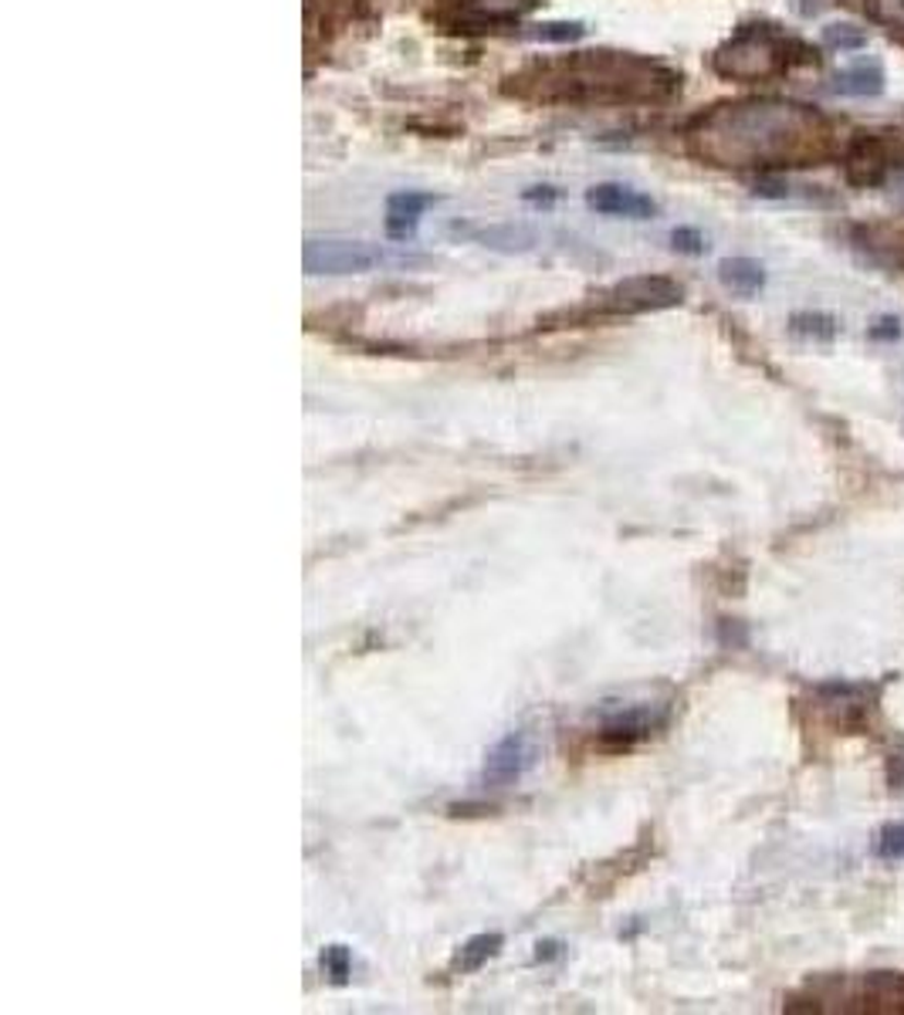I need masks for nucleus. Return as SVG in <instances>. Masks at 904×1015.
Returning <instances> with one entry per match:
<instances>
[{
  "mask_svg": "<svg viewBox=\"0 0 904 1015\" xmlns=\"http://www.w3.org/2000/svg\"><path fill=\"white\" fill-rule=\"evenodd\" d=\"M694 150L718 166H810L830 153V126L810 105L749 98L698 119Z\"/></svg>",
  "mask_w": 904,
  "mask_h": 1015,
  "instance_id": "nucleus-1",
  "label": "nucleus"
},
{
  "mask_svg": "<svg viewBox=\"0 0 904 1015\" xmlns=\"http://www.w3.org/2000/svg\"><path fill=\"white\" fill-rule=\"evenodd\" d=\"M799 61H817V55L776 24H749L715 55V68L728 79H770Z\"/></svg>",
  "mask_w": 904,
  "mask_h": 1015,
  "instance_id": "nucleus-2",
  "label": "nucleus"
},
{
  "mask_svg": "<svg viewBox=\"0 0 904 1015\" xmlns=\"http://www.w3.org/2000/svg\"><path fill=\"white\" fill-rule=\"evenodd\" d=\"M881 687L864 681H826L817 687V705L837 734H867L878 715Z\"/></svg>",
  "mask_w": 904,
  "mask_h": 1015,
  "instance_id": "nucleus-3",
  "label": "nucleus"
},
{
  "mask_svg": "<svg viewBox=\"0 0 904 1015\" xmlns=\"http://www.w3.org/2000/svg\"><path fill=\"white\" fill-rule=\"evenodd\" d=\"M384 251L369 240L308 237L302 248V264L308 274H363L384 264Z\"/></svg>",
  "mask_w": 904,
  "mask_h": 1015,
  "instance_id": "nucleus-4",
  "label": "nucleus"
},
{
  "mask_svg": "<svg viewBox=\"0 0 904 1015\" xmlns=\"http://www.w3.org/2000/svg\"><path fill=\"white\" fill-rule=\"evenodd\" d=\"M684 302V288L671 278L660 274H644V278H627V282L613 285L603 295L607 311L620 315H641V311H657V308H674Z\"/></svg>",
  "mask_w": 904,
  "mask_h": 1015,
  "instance_id": "nucleus-5",
  "label": "nucleus"
},
{
  "mask_svg": "<svg viewBox=\"0 0 904 1015\" xmlns=\"http://www.w3.org/2000/svg\"><path fill=\"white\" fill-rule=\"evenodd\" d=\"M668 724V708H654V705H631L623 711H613L603 718L600 728V742L610 752H627L641 742H647L654 731H660Z\"/></svg>",
  "mask_w": 904,
  "mask_h": 1015,
  "instance_id": "nucleus-6",
  "label": "nucleus"
},
{
  "mask_svg": "<svg viewBox=\"0 0 904 1015\" xmlns=\"http://www.w3.org/2000/svg\"><path fill=\"white\" fill-rule=\"evenodd\" d=\"M532 762H536L532 739L526 731H512L489 752V758H484L481 782H484V789H508L529 772Z\"/></svg>",
  "mask_w": 904,
  "mask_h": 1015,
  "instance_id": "nucleus-7",
  "label": "nucleus"
},
{
  "mask_svg": "<svg viewBox=\"0 0 904 1015\" xmlns=\"http://www.w3.org/2000/svg\"><path fill=\"white\" fill-rule=\"evenodd\" d=\"M894 166V153L888 146V139L878 132H857L847 143V160H844V173L854 187H878L884 184V177Z\"/></svg>",
  "mask_w": 904,
  "mask_h": 1015,
  "instance_id": "nucleus-8",
  "label": "nucleus"
},
{
  "mask_svg": "<svg viewBox=\"0 0 904 1015\" xmlns=\"http://www.w3.org/2000/svg\"><path fill=\"white\" fill-rule=\"evenodd\" d=\"M586 203L597 210V214H607V217H631V221H647L657 214V203L641 193V190H631V187H620V184H600L586 193Z\"/></svg>",
  "mask_w": 904,
  "mask_h": 1015,
  "instance_id": "nucleus-9",
  "label": "nucleus"
},
{
  "mask_svg": "<svg viewBox=\"0 0 904 1015\" xmlns=\"http://www.w3.org/2000/svg\"><path fill=\"white\" fill-rule=\"evenodd\" d=\"M718 282L736 295H759L766 288V268L755 258H725L718 264Z\"/></svg>",
  "mask_w": 904,
  "mask_h": 1015,
  "instance_id": "nucleus-10",
  "label": "nucleus"
},
{
  "mask_svg": "<svg viewBox=\"0 0 904 1015\" xmlns=\"http://www.w3.org/2000/svg\"><path fill=\"white\" fill-rule=\"evenodd\" d=\"M830 92L837 95H854V98H871V95H881L884 92V72L881 64H850L844 68L841 75H833V85Z\"/></svg>",
  "mask_w": 904,
  "mask_h": 1015,
  "instance_id": "nucleus-11",
  "label": "nucleus"
},
{
  "mask_svg": "<svg viewBox=\"0 0 904 1015\" xmlns=\"http://www.w3.org/2000/svg\"><path fill=\"white\" fill-rule=\"evenodd\" d=\"M502 944H505V937H502L498 931L474 934V937H468V941L461 944V948H458V955H455V961H450V968L461 971V975L478 971V968H484V965H489V961L502 952Z\"/></svg>",
  "mask_w": 904,
  "mask_h": 1015,
  "instance_id": "nucleus-12",
  "label": "nucleus"
},
{
  "mask_svg": "<svg viewBox=\"0 0 904 1015\" xmlns=\"http://www.w3.org/2000/svg\"><path fill=\"white\" fill-rule=\"evenodd\" d=\"M864 999L874 1008L904 1012V975L897 971H874L864 978Z\"/></svg>",
  "mask_w": 904,
  "mask_h": 1015,
  "instance_id": "nucleus-13",
  "label": "nucleus"
},
{
  "mask_svg": "<svg viewBox=\"0 0 904 1015\" xmlns=\"http://www.w3.org/2000/svg\"><path fill=\"white\" fill-rule=\"evenodd\" d=\"M427 206H431V197H424V193H394V197H390V203H387V210H390V217H387V231H390L394 237H407V234H413L416 217H421Z\"/></svg>",
  "mask_w": 904,
  "mask_h": 1015,
  "instance_id": "nucleus-14",
  "label": "nucleus"
},
{
  "mask_svg": "<svg viewBox=\"0 0 904 1015\" xmlns=\"http://www.w3.org/2000/svg\"><path fill=\"white\" fill-rule=\"evenodd\" d=\"M789 329L810 342H833L837 339V319L826 311H796L789 319Z\"/></svg>",
  "mask_w": 904,
  "mask_h": 1015,
  "instance_id": "nucleus-15",
  "label": "nucleus"
},
{
  "mask_svg": "<svg viewBox=\"0 0 904 1015\" xmlns=\"http://www.w3.org/2000/svg\"><path fill=\"white\" fill-rule=\"evenodd\" d=\"M823 45L833 48V51H857L867 45V34L857 27V24H844V21H833L823 27Z\"/></svg>",
  "mask_w": 904,
  "mask_h": 1015,
  "instance_id": "nucleus-16",
  "label": "nucleus"
},
{
  "mask_svg": "<svg viewBox=\"0 0 904 1015\" xmlns=\"http://www.w3.org/2000/svg\"><path fill=\"white\" fill-rule=\"evenodd\" d=\"M322 971L329 975V982H336V986H345L350 982V975H353V952L345 948V944H329V948H322Z\"/></svg>",
  "mask_w": 904,
  "mask_h": 1015,
  "instance_id": "nucleus-17",
  "label": "nucleus"
},
{
  "mask_svg": "<svg viewBox=\"0 0 904 1015\" xmlns=\"http://www.w3.org/2000/svg\"><path fill=\"white\" fill-rule=\"evenodd\" d=\"M867 8V17L874 24L894 31V34H904V0H864Z\"/></svg>",
  "mask_w": 904,
  "mask_h": 1015,
  "instance_id": "nucleus-18",
  "label": "nucleus"
},
{
  "mask_svg": "<svg viewBox=\"0 0 904 1015\" xmlns=\"http://www.w3.org/2000/svg\"><path fill=\"white\" fill-rule=\"evenodd\" d=\"M874 853H878L881 860H904V819H901V823H888V826L878 833Z\"/></svg>",
  "mask_w": 904,
  "mask_h": 1015,
  "instance_id": "nucleus-19",
  "label": "nucleus"
},
{
  "mask_svg": "<svg viewBox=\"0 0 904 1015\" xmlns=\"http://www.w3.org/2000/svg\"><path fill=\"white\" fill-rule=\"evenodd\" d=\"M671 248H674L678 255H691V258H698V255H705V251H708V240H705V234H702V231H694V227H678V231H671Z\"/></svg>",
  "mask_w": 904,
  "mask_h": 1015,
  "instance_id": "nucleus-20",
  "label": "nucleus"
},
{
  "mask_svg": "<svg viewBox=\"0 0 904 1015\" xmlns=\"http://www.w3.org/2000/svg\"><path fill=\"white\" fill-rule=\"evenodd\" d=\"M884 782L894 795H904V739L884 758Z\"/></svg>",
  "mask_w": 904,
  "mask_h": 1015,
  "instance_id": "nucleus-21",
  "label": "nucleus"
},
{
  "mask_svg": "<svg viewBox=\"0 0 904 1015\" xmlns=\"http://www.w3.org/2000/svg\"><path fill=\"white\" fill-rule=\"evenodd\" d=\"M583 34V27L579 24H542L539 31H536V38H542V42H573V38H579Z\"/></svg>",
  "mask_w": 904,
  "mask_h": 1015,
  "instance_id": "nucleus-22",
  "label": "nucleus"
},
{
  "mask_svg": "<svg viewBox=\"0 0 904 1015\" xmlns=\"http://www.w3.org/2000/svg\"><path fill=\"white\" fill-rule=\"evenodd\" d=\"M867 335H871V339H881V342H894V339H901V322L894 319V315H884V319L871 322V329H867Z\"/></svg>",
  "mask_w": 904,
  "mask_h": 1015,
  "instance_id": "nucleus-23",
  "label": "nucleus"
},
{
  "mask_svg": "<svg viewBox=\"0 0 904 1015\" xmlns=\"http://www.w3.org/2000/svg\"><path fill=\"white\" fill-rule=\"evenodd\" d=\"M471 4L484 11H518V8H532L536 0H471Z\"/></svg>",
  "mask_w": 904,
  "mask_h": 1015,
  "instance_id": "nucleus-24",
  "label": "nucleus"
},
{
  "mask_svg": "<svg viewBox=\"0 0 904 1015\" xmlns=\"http://www.w3.org/2000/svg\"><path fill=\"white\" fill-rule=\"evenodd\" d=\"M566 955V948L560 941H539L536 944V961H555V958H563Z\"/></svg>",
  "mask_w": 904,
  "mask_h": 1015,
  "instance_id": "nucleus-25",
  "label": "nucleus"
},
{
  "mask_svg": "<svg viewBox=\"0 0 904 1015\" xmlns=\"http://www.w3.org/2000/svg\"><path fill=\"white\" fill-rule=\"evenodd\" d=\"M552 197H555V190H549V187H542V190L536 187V190L526 193V200H552Z\"/></svg>",
  "mask_w": 904,
  "mask_h": 1015,
  "instance_id": "nucleus-26",
  "label": "nucleus"
}]
</instances>
